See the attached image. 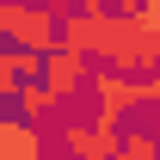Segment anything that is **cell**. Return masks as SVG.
<instances>
[{
	"mask_svg": "<svg viewBox=\"0 0 160 160\" xmlns=\"http://www.w3.org/2000/svg\"><path fill=\"white\" fill-rule=\"evenodd\" d=\"M105 160H129V154H123V148H117V154H105Z\"/></svg>",
	"mask_w": 160,
	"mask_h": 160,
	"instance_id": "30bf717a",
	"label": "cell"
},
{
	"mask_svg": "<svg viewBox=\"0 0 160 160\" xmlns=\"http://www.w3.org/2000/svg\"><path fill=\"white\" fill-rule=\"evenodd\" d=\"M117 142L123 129H99V123H62V148L74 160H105V154H117Z\"/></svg>",
	"mask_w": 160,
	"mask_h": 160,
	"instance_id": "277c9868",
	"label": "cell"
},
{
	"mask_svg": "<svg viewBox=\"0 0 160 160\" xmlns=\"http://www.w3.org/2000/svg\"><path fill=\"white\" fill-rule=\"evenodd\" d=\"M0 160H43L37 123H25V117H6V123H0Z\"/></svg>",
	"mask_w": 160,
	"mask_h": 160,
	"instance_id": "5b68a950",
	"label": "cell"
},
{
	"mask_svg": "<svg viewBox=\"0 0 160 160\" xmlns=\"http://www.w3.org/2000/svg\"><path fill=\"white\" fill-rule=\"evenodd\" d=\"M12 111H19L25 123H37V117H49V111H62V105H56V92H49L43 80H25L19 99H12Z\"/></svg>",
	"mask_w": 160,
	"mask_h": 160,
	"instance_id": "8992f818",
	"label": "cell"
},
{
	"mask_svg": "<svg viewBox=\"0 0 160 160\" xmlns=\"http://www.w3.org/2000/svg\"><path fill=\"white\" fill-rule=\"evenodd\" d=\"M86 92H92V123L99 129H123V111L148 105V80L123 74V68H92Z\"/></svg>",
	"mask_w": 160,
	"mask_h": 160,
	"instance_id": "7a4b0ae2",
	"label": "cell"
},
{
	"mask_svg": "<svg viewBox=\"0 0 160 160\" xmlns=\"http://www.w3.org/2000/svg\"><path fill=\"white\" fill-rule=\"evenodd\" d=\"M148 105H160V68L148 74Z\"/></svg>",
	"mask_w": 160,
	"mask_h": 160,
	"instance_id": "ba28073f",
	"label": "cell"
},
{
	"mask_svg": "<svg viewBox=\"0 0 160 160\" xmlns=\"http://www.w3.org/2000/svg\"><path fill=\"white\" fill-rule=\"evenodd\" d=\"M43 6H49V12H62V19L74 12V0H43Z\"/></svg>",
	"mask_w": 160,
	"mask_h": 160,
	"instance_id": "9c48e42d",
	"label": "cell"
},
{
	"mask_svg": "<svg viewBox=\"0 0 160 160\" xmlns=\"http://www.w3.org/2000/svg\"><path fill=\"white\" fill-rule=\"evenodd\" d=\"M0 25L12 49H31V56L62 49V12H49L43 0H0Z\"/></svg>",
	"mask_w": 160,
	"mask_h": 160,
	"instance_id": "6da1fadb",
	"label": "cell"
},
{
	"mask_svg": "<svg viewBox=\"0 0 160 160\" xmlns=\"http://www.w3.org/2000/svg\"><path fill=\"white\" fill-rule=\"evenodd\" d=\"M129 160H160V136H148V129H123V142H117Z\"/></svg>",
	"mask_w": 160,
	"mask_h": 160,
	"instance_id": "52a82bcc",
	"label": "cell"
},
{
	"mask_svg": "<svg viewBox=\"0 0 160 160\" xmlns=\"http://www.w3.org/2000/svg\"><path fill=\"white\" fill-rule=\"evenodd\" d=\"M86 80H92V62L80 56V49H68V43H62V49H49V56H43V86L56 92V105H68Z\"/></svg>",
	"mask_w": 160,
	"mask_h": 160,
	"instance_id": "3957f363",
	"label": "cell"
}]
</instances>
